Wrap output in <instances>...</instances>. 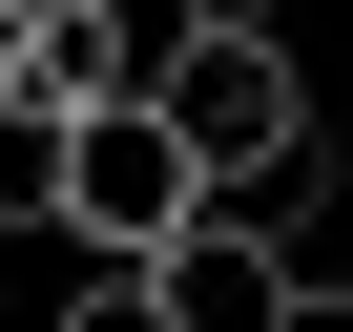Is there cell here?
I'll use <instances>...</instances> for the list:
<instances>
[{
  "label": "cell",
  "mask_w": 353,
  "mask_h": 332,
  "mask_svg": "<svg viewBox=\"0 0 353 332\" xmlns=\"http://www.w3.org/2000/svg\"><path fill=\"white\" fill-rule=\"evenodd\" d=\"M63 229H83V270H166L208 229V166L166 145V104H104V125H63V187H42Z\"/></svg>",
  "instance_id": "cell-2"
},
{
  "label": "cell",
  "mask_w": 353,
  "mask_h": 332,
  "mask_svg": "<svg viewBox=\"0 0 353 332\" xmlns=\"http://www.w3.org/2000/svg\"><path fill=\"white\" fill-rule=\"evenodd\" d=\"M145 63H166V21H125V0H21L0 21V104L21 125H104V104H145Z\"/></svg>",
  "instance_id": "cell-3"
},
{
  "label": "cell",
  "mask_w": 353,
  "mask_h": 332,
  "mask_svg": "<svg viewBox=\"0 0 353 332\" xmlns=\"http://www.w3.org/2000/svg\"><path fill=\"white\" fill-rule=\"evenodd\" d=\"M188 21H291V0H188Z\"/></svg>",
  "instance_id": "cell-6"
},
{
  "label": "cell",
  "mask_w": 353,
  "mask_h": 332,
  "mask_svg": "<svg viewBox=\"0 0 353 332\" xmlns=\"http://www.w3.org/2000/svg\"><path fill=\"white\" fill-rule=\"evenodd\" d=\"M145 291H166V332H312V270H291V249H270L250 208H208V229L166 249Z\"/></svg>",
  "instance_id": "cell-4"
},
{
  "label": "cell",
  "mask_w": 353,
  "mask_h": 332,
  "mask_svg": "<svg viewBox=\"0 0 353 332\" xmlns=\"http://www.w3.org/2000/svg\"><path fill=\"white\" fill-rule=\"evenodd\" d=\"M63 332H166V291H145V270H83V291H63Z\"/></svg>",
  "instance_id": "cell-5"
},
{
  "label": "cell",
  "mask_w": 353,
  "mask_h": 332,
  "mask_svg": "<svg viewBox=\"0 0 353 332\" xmlns=\"http://www.w3.org/2000/svg\"><path fill=\"white\" fill-rule=\"evenodd\" d=\"M145 104H166V145L208 166V208H250L270 166L312 145V63H291V21H188L145 63Z\"/></svg>",
  "instance_id": "cell-1"
}]
</instances>
